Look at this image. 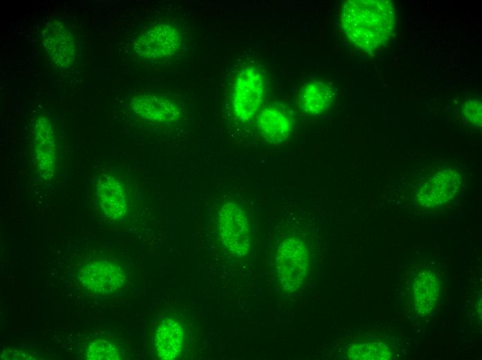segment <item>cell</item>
I'll use <instances>...</instances> for the list:
<instances>
[{
  "label": "cell",
  "mask_w": 482,
  "mask_h": 360,
  "mask_svg": "<svg viewBox=\"0 0 482 360\" xmlns=\"http://www.w3.org/2000/svg\"><path fill=\"white\" fill-rule=\"evenodd\" d=\"M395 15L387 0H349L343 3V32L356 46L371 52L384 46L391 39Z\"/></svg>",
  "instance_id": "6da1fadb"
},
{
  "label": "cell",
  "mask_w": 482,
  "mask_h": 360,
  "mask_svg": "<svg viewBox=\"0 0 482 360\" xmlns=\"http://www.w3.org/2000/svg\"><path fill=\"white\" fill-rule=\"evenodd\" d=\"M265 93V78L256 67L248 66L236 77L231 96L235 118L242 123L251 122L259 111Z\"/></svg>",
  "instance_id": "7a4b0ae2"
},
{
  "label": "cell",
  "mask_w": 482,
  "mask_h": 360,
  "mask_svg": "<svg viewBox=\"0 0 482 360\" xmlns=\"http://www.w3.org/2000/svg\"><path fill=\"white\" fill-rule=\"evenodd\" d=\"M278 280L286 291H294L303 283L310 267V254L305 244L295 237L283 241L276 253Z\"/></svg>",
  "instance_id": "3957f363"
},
{
  "label": "cell",
  "mask_w": 482,
  "mask_h": 360,
  "mask_svg": "<svg viewBox=\"0 0 482 360\" xmlns=\"http://www.w3.org/2000/svg\"><path fill=\"white\" fill-rule=\"evenodd\" d=\"M220 237L226 251L237 257H245L250 249L249 222L243 209L235 201L224 202L217 213Z\"/></svg>",
  "instance_id": "277c9868"
},
{
  "label": "cell",
  "mask_w": 482,
  "mask_h": 360,
  "mask_svg": "<svg viewBox=\"0 0 482 360\" xmlns=\"http://www.w3.org/2000/svg\"><path fill=\"white\" fill-rule=\"evenodd\" d=\"M181 44L178 30L173 26L163 23L140 35L134 43V49L140 56L157 60L174 55Z\"/></svg>",
  "instance_id": "5b68a950"
},
{
  "label": "cell",
  "mask_w": 482,
  "mask_h": 360,
  "mask_svg": "<svg viewBox=\"0 0 482 360\" xmlns=\"http://www.w3.org/2000/svg\"><path fill=\"white\" fill-rule=\"evenodd\" d=\"M33 147L39 175L44 179H50L55 170L57 150L53 127L44 116H39L33 125Z\"/></svg>",
  "instance_id": "8992f818"
},
{
  "label": "cell",
  "mask_w": 482,
  "mask_h": 360,
  "mask_svg": "<svg viewBox=\"0 0 482 360\" xmlns=\"http://www.w3.org/2000/svg\"><path fill=\"white\" fill-rule=\"evenodd\" d=\"M461 185V175L453 169H445L429 179L419 189V204L427 208L442 206L452 199Z\"/></svg>",
  "instance_id": "52a82bcc"
},
{
  "label": "cell",
  "mask_w": 482,
  "mask_h": 360,
  "mask_svg": "<svg viewBox=\"0 0 482 360\" xmlns=\"http://www.w3.org/2000/svg\"><path fill=\"white\" fill-rule=\"evenodd\" d=\"M42 44L56 65L69 68L73 64L76 57L74 38L60 21L47 22L42 31Z\"/></svg>",
  "instance_id": "ba28073f"
},
{
  "label": "cell",
  "mask_w": 482,
  "mask_h": 360,
  "mask_svg": "<svg viewBox=\"0 0 482 360\" xmlns=\"http://www.w3.org/2000/svg\"><path fill=\"white\" fill-rule=\"evenodd\" d=\"M79 279L89 291L106 294L120 288L124 283L125 276L118 265L108 260H100L83 267Z\"/></svg>",
  "instance_id": "9c48e42d"
},
{
  "label": "cell",
  "mask_w": 482,
  "mask_h": 360,
  "mask_svg": "<svg viewBox=\"0 0 482 360\" xmlns=\"http://www.w3.org/2000/svg\"><path fill=\"white\" fill-rule=\"evenodd\" d=\"M257 123L262 136L271 144L285 143L293 131L292 118L282 105H270L264 107L258 116Z\"/></svg>",
  "instance_id": "30bf717a"
},
{
  "label": "cell",
  "mask_w": 482,
  "mask_h": 360,
  "mask_svg": "<svg viewBox=\"0 0 482 360\" xmlns=\"http://www.w3.org/2000/svg\"><path fill=\"white\" fill-rule=\"evenodd\" d=\"M97 195L99 206L107 217L119 221L127 210V195L123 183L110 174L98 178Z\"/></svg>",
  "instance_id": "8fae6325"
},
{
  "label": "cell",
  "mask_w": 482,
  "mask_h": 360,
  "mask_svg": "<svg viewBox=\"0 0 482 360\" xmlns=\"http://www.w3.org/2000/svg\"><path fill=\"white\" fill-rule=\"evenodd\" d=\"M133 111L142 118L152 122L170 123L179 119L178 106L170 100L153 94H140L131 101Z\"/></svg>",
  "instance_id": "7c38bea8"
},
{
  "label": "cell",
  "mask_w": 482,
  "mask_h": 360,
  "mask_svg": "<svg viewBox=\"0 0 482 360\" xmlns=\"http://www.w3.org/2000/svg\"><path fill=\"white\" fill-rule=\"evenodd\" d=\"M334 98V89L330 84L318 78H309L301 87L298 104L304 112L316 116L326 111Z\"/></svg>",
  "instance_id": "4fadbf2b"
},
{
  "label": "cell",
  "mask_w": 482,
  "mask_h": 360,
  "mask_svg": "<svg viewBox=\"0 0 482 360\" xmlns=\"http://www.w3.org/2000/svg\"><path fill=\"white\" fill-rule=\"evenodd\" d=\"M184 332L181 325L172 318H166L159 325L155 336V350L161 359L177 358L182 351Z\"/></svg>",
  "instance_id": "5bb4252c"
},
{
  "label": "cell",
  "mask_w": 482,
  "mask_h": 360,
  "mask_svg": "<svg viewBox=\"0 0 482 360\" xmlns=\"http://www.w3.org/2000/svg\"><path fill=\"white\" fill-rule=\"evenodd\" d=\"M440 294V283L431 271L420 272L413 282L416 307L422 316L429 314L434 308Z\"/></svg>",
  "instance_id": "9a60e30c"
},
{
  "label": "cell",
  "mask_w": 482,
  "mask_h": 360,
  "mask_svg": "<svg viewBox=\"0 0 482 360\" xmlns=\"http://www.w3.org/2000/svg\"><path fill=\"white\" fill-rule=\"evenodd\" d=\"M348 357L358 360H389L393 355L384 343L371 342L352 346L348 350Z\"/></svg>",
  "instance_id": "2e32d148"
},
{
  "label": "cell",
  "mask_w": 482,
  "mask_h": 360,
  "mask_svg": "<svg viewBox=\"0 0 482 360\" xmlns=\"http://www.w3.org/2000/svg\"><path fill=\"white\" fill-rule=\"evenodd\" d=\"M88 359L117 360L121 358L118 348L112 343L104 340L91 342L87 348Z\"/></svg>",
  "instance_id": "e0dca14e"
},
{
  "label": "cell",
  "mask_w": 482,
  "mask_h": 360,
  "mask_svg": "<svg viewBox=\"0 0 482 360\" xmlns=\"http://www.w3.org/2000/svg\"><path fill=\"white\" fill-rule=\"evenodd\" d=\"M482 106L480 100L471 98L464 102L463 113L465 118L472 125L481 126Z\"/></svg>",
  "instance_id": "ac0fdd59"
}]
</instances>
